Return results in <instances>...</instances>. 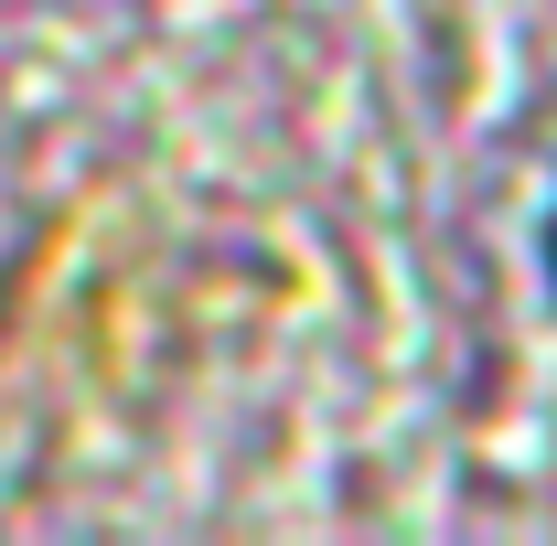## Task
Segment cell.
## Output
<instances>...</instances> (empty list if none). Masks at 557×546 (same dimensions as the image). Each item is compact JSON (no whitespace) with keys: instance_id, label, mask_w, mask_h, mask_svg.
<instances>
[{"instance_id":"obj_1","label":"cell","mask_w":557,"mask_h":546,"mask_svg":"<svg viewBox=\"0 0 557 546\" xmlns=\"http://www.w3.org/2000/svg\"><path fill=\"white\" fill-rule=\"evenodd\" d=\"M547 278H557V225H547Z\"/></svg>"}]
</instances>
